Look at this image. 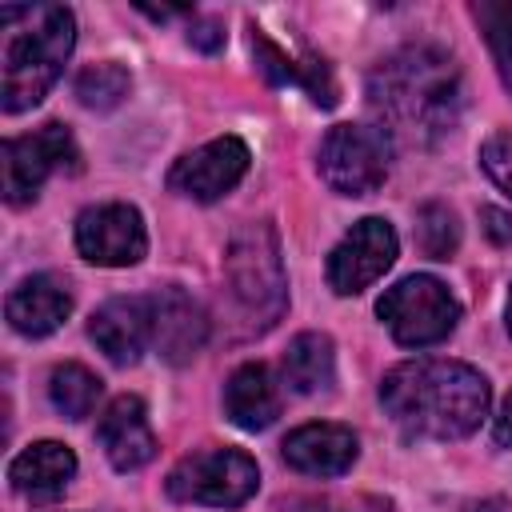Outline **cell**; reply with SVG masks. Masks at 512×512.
<instances>
[{"mask_svg":"<svg viewBox=\"0 0 512 512\" xmlns=\"http://www.w3.org/2000/svg\"><path fill=\"white\" fill-rule=\"evenodd\" d=\"M368 104L388 140L432 144L460 116V72L440 48H400L368 76Z\"/></svg>","mask_w":512,"mask_h":512,"instance_id":"obj_1","label":"cell"},{"mask_svg":"<svg viewBox=\"0 0 512 512\" xmlns=\"http://www.w3.org/2000/svg\"><path fill=\"white\" fill-rule=\"evenodd\" d=\"M380 400L408 436L460 440L488 416L492 388L460 360H404L384 376Z\"/></svg>","mask_w":512,"mask_h":512,"instance_id":"obj_2","label":"cell"},{"mask_svg":"<svg viewBox=\"0 0 512 512\" xmlns=\"http://www.w3.org/2000/svg\"><path fill=\"white\" fill-rule=\"evenodd\" d=\"M0 32V104L4 112H24L56 84L76 44V20L64 4H8L0 8Z\"/></svg>","mask_w":512,"mask_h":512,"instance_id":"obj_3","label":"cell"},{"mask_svg":"<svg viewBox=\"0 0 512 512\" xmlns=\"http://www.w3.org/2000/svg\"><path fill=\"white\" fill-rule=\"evenodd\" d=\"M224 280L236 308L252 320L256 332L272 328L288 304V280L280 260V240L272 224H244L224 252Z\"/></svg>","mask_w":512,"mask_h":512,"instance_id":"obj_4","label":"cell"},{"mask_svg":"<svg viewBox=\"0 0 512 512\" xmlns=\"http://www.w3.org/2000/svg\"><path fill=\"white\" fill-rule=\"evenodd\" d=\"M260 488V468L240 448H200L168 472V496L180 504L236 508Z\"/></svg>","mask_w":512,"mask_h":512,"instance_id":"obj_5","label":"cell"},{"mask_svg":"<svg viewBox=\"0 0 512 512\" xmlns=\"http://www.w3.org/2000/svg\"><path fill=\"white\" fill-rule=\"evenodd\" d=\"M376 312L388 324V332L396 336V344H404V348L440 344L460 320L456 296L436 276H404L400 284H392L380 296Z\"/></svg>","mask_w":512,"mask_h":512,"instance_id":"obj_6","label":"cell"},{"mask_svg":"<svg viewBox=\"0 0 512 512\" xmlns=\"http://www.w3.org/2000/svg\"><path fill=\"white\" fill-rule=\"evenodd\" d=\"M392 140L380 124H336L320 144V176L340 196H368L388 180Z\"/></svg>","mask_w":512,"mask_h":512,"instance_id":"obj_7","label":"cell"},{"mask_svg":"<svg viewBox=\"0 0 512 512\" xmlns=\"http://www.w3.org/2000/svg\"><path fill=\"white\" fill-rule=\"evenodd\" d=\"M0 164H4V200L28 204V200H36L40 184L52 172H76L80 152H76V140L64 124H44L28 136L4 140Z\"/></svg>","mask_w":512,"mask_h":512,"instance_id":"obj_8","label":"cell"},{"mask_svg":"<svg viewBox=\"0 0 512 512\" xmlns=\"http://www.w3.org/2000/svg\"><path fill=\"white\" fill-rule=\"evenodd\" d=\"M76 248L100 268H128L144 260L148 232L132 204H96L76 216Z\"/></svg>","mask_w":512,"mask_h":512,"instance_id":"obj_9","label":"cell"},{"mask_svg":"<svg viewBox=\"0 0 512 512\" xmlns=\"http://www.w3.org/2000/svg\"><path fill=\"white\" fill-rule=\"evenodd\" d=\"M396 248H400L396 232H392V224L384 216L356 220L344 232V240L332 248V256H328V284H332V292L352 296V292L368 288L372 280H380L392 268Z\"/></svg>","mask_w":512,"mask_h":512,"instance_id":"obj_10","label":"cell"},{"mask_svg":"<svg viewBox=\"0 0 512 512\" xmlns=\"http://www.w3.org/2000/svg\"><path fill=\"white\" fill-rule=\"evenodd\" d=\"M244 172H248V144L240 136H220V140H208L204 148L180 156L168 172V188L188 200L208 204V200H220L224 192H232Z\"/></svg>","mask_w":512,"mask_h":512,"instance_id":"obj_11","label":"cell"},{"mask_svg":"<svg viewBox=\"0 0 512 512\" xmlns=\"http://www.w3.org/2000/svg\"><path fill=\"white\" fill-rule=\"evenodd\" d=\"M148 312H152V348L168 364H188L204 348L208 316L184 288L168 284V288L152 292L148 296Z\"/></svg>","mask_w":512,"mask_h":512,"instance_id":"obj_12","label":"cell"},{"mask_svg":"<svg viewBox=\"0 0 512 512\" xmlns=\"http://www.w3.org/2000/svg\"><path fill=\"white\" fill-rule=\"evenodd\" d=\"M88 336L112 364H136L140 352L152 344L148 296H116V300H108L104 308L92 312Z\"/></svg>","mask_w":512,"mask_h":512,"instance_id":"obj_13","label":"cell"},{"mask_svg":"<svg viewBox=\"0 0 512 512\" xmlns=\"http://www.w3.org/2000/svg\"><path fill=\"white\" fill-rule=\"evenodd\" d=\"M96 440L108 456V464L116 472H136L156 456V436L148 428V412L144 400L136 396H120L108 404V412L96 424Z\"/></svg>","mask_w":512,"mask_h":512,"instance_id":"obj_14","label":"cell"},{"mask_svg":"<svg viewBox=\"0 0 512 512\" xmlns=\"http://www.w3.org/2000/svg\"><path fill=\"white\" fill-rule=\"evenodd\" d=\"M284 460L304 476H340L356 460V436L344 424H304L280 444Z\"/></svg>","mask_w":512,"mask_h":512,"instance_id":"obj_15","label":"cell"},{"mask_svg":"<svg viewBox=\"0 0 512 512\" xmlns=\"http://www.w3.org/2000/svg\"><path fill=\"white\" fill-rule=\"evenodd\" d=\"M4 312H8V324H12L20 336H32V340H36V336L56 332V328L68 320L72 296H68V288H64L56 276L36 272V276H24V280L8 292Z\"/></svg>","mask_w":512,"mask_h":512,"instance_id":"obj_16","label":"cell"},{"mask_svg":"<svg viewBox=\"0 0 512 512\" xmlns=\"http://www.w3.org/2000/svg\"><path fill=\"white\" fill-rule=\"evenodd\" d=\"M72 476H76V456H72V448L56 444V440H40V444L24 448L8 468L12 488L28 500H56Z\"/></svg>","mask_w":512,"mask_h":512,"instance_id":"obj_17","label":"cell"},{"mask_svg":"<svg viewBox=\"0 0 512 512\" xmlns=\"http://www.w3.org/2000/svg\"><path fill=\"white\" fill-rule=\"evenodd\" d=\"M224 412L236 428L260 432L280 416V392L264 364H240L224 384Z\"/></svg>","mask_w":512,"mask_h":512,"instance_id":"obj_18","label":"cell"},{"mask_svg":"<svg viewBox=\"0 0 512 512\" xmlns=\"http://www.w3.org/2000/svg\"><path fill=\"white\" fill-rule=\"evenodd\" d=\"M280 372H284V384H288L292 392H300V396L328 388L332 376H336L332 340H328L324 332H300V336L288 344V352H284V360H280Z\"/></svg>","mask_w":512,"mask_h":512,"instance_id":"obj_19","label":"cell"},{"mask_svg":"<svg viewBox=\"0 0 512 512\" xmlns=\"http://www.w3.org/2000/svg\"><path fill=\"white\" fill-rule=\"evenodd\" d=\"M100 392H104L100 376H92L84 364H60V368L52 372V380H48V396H52L56 412H64L68 420L92 416Z\"/></svg>","mask_w":512,"mask_h":512,"instance_id":"obj_20","label":"cell"},{"mask_svg":"<svg viewBox=\"0 0 512 512\" xmlns=\"http://www.w3.org/2000/svg\"><path fill=\"white\" fill-rule=\"evenodd\" d=\"M128 88H132V76H128V68L116 64V60L92 64V68H84V72L76 76V96H80V104H84V108H96V112L116 108V104L128 96Z\"/></svg>","mask_w":512,"mask_h":512,"instance_id":"obj_21","label":"cell"},{"mask_svg":"<svg viewBox=\"0 0 512 512\" xmlns=\"http://www.w3.org/2000/svg\"><path fill=\"white\" fill-rule=\"evenodd\" d=\"M472 16L480 20L484 40H488V48H492V56H496L500 80H504V88L512 92V4H492V0H484V4H472Z\"/></svg>","mask_w":512,"mask_h":512,"instance_id":"obj_22","label":"cell"},{"mask_svg":"<svg viewBox=\"0 0 512 512\" xmlns=\"http://www.w3.org/2000/svg\"><path fill=\"white\" fill-rule=\"evenodd\" d=\"M416 240L424 248V256L432 260H448L460 244V224L452 216V208L444 204H424L420 208V220H416Z\"/></svg>","mask_w":512,"mask_h":512,"instance_id":"obj_23","label":"cell"},{"mask_svg":"<svg viewBox=\"0 0 512 512\" xmlns=\"http://www.w3.org/2000/svg\"><path fill=\"white\" fill-rule=\"evenodd\" d=\"M480 164L492 176V184L512 196V132H492L480 144Z\"/></svg>","mask_w":512,"mask_h":512,"instance_id":"obj_24","label":"cell"},{"mask_svg":"<svg viewBox=\"0 0 512 512\" xmlns=\"http://www.w3.org/2000/svg\"><path fill=\"white\" fill-rule=\"evenodd\" d=\"M296 80L308 88V96L320 104V108H332L336 104V84H332V68L316 56H308L304 64H296Z\"/></svg>","mask_w":512,"mask_h":512,"instance_id":"obj_25","label":"cell"},{"mask_svg":"<svg viewBox=\"0 0 512 512\" xmlns=\"http://www.w3.org/2000/svg\"><path fill=\"white\" fill-rule=\"evenodd\" d=\"M252 48H256V56H260V68H264V76L272 80V84H288V80H296V64L276 48V44H268L260 32L252 36Z\"/></svg>","mask_w":512,"mask_h":512,"instance_id":"obj_26","label":"cell"},{"mask_svg":"<svg viewBox=\"0 0 512 512\" xmlns=\"http://www.w3.org/2000/svg\"><path fill=\"white\" fill-rule=\"evenodd\" d=\"M188 44L200 48V52H216V48H224V24H220V20H192V28H188Z\"/></svg>","mask_w":512,"mask_h":512,"instance_id":"obj_27","label":"cell"},{"mask_svg":"<svg viewBox=\"0 0 512 512\" xmlns=\"http://www.w3.org/2000/svg\"><path fill=\"white\" fill-rule=\"evenodd\" d=\"M480 220H484V232H488L496 244L512 248V216H508V212H500V208H484Z\"/></svg>","mask_w":512,"mask_h":512,"instance_id":"obj_28","label":"cell"},{"mask_svg":"<svg viewBox=\"0 0 512 512\" xmlns=\"http://www.w3.org/2000/svg\"><path fill=\"white\" fill-rule=\"evenodd\" d=\"M492 436H496L500 448H512V392H508L504 404H500V416H496V424H492Z\"/></svg>","mask_w":512,"mask_h":512,"instance_id":"obj_29","label":"cell"},{"mask_svg":"<svg viewBox=\"0 0 512 512\" xmlns=\"http://www.w3.org/2000/svg\"><path fill=\"white\" fill-rule=\"evenodd\" d=\"M464 512H512V508H508V500L488 496V500H472V504H464Z\"/></svg>","mask_w":512,"mask_h":512,"instance_id":"obj_30","label":"cell"},{"mask_svg":"<svg viewBox=\"0 0 512 512\" xmlns=\"http://www.w3.org/2000/svg\"><path fill=\"white\" fill-rule=\"evenodd\" d=\"M504 320H508V332H512V288H508V308H504Z\"/></svg>","mask_w":512,"mask_h":512,"instance_id":"obj_31","label":"cell"}]
</instances>
